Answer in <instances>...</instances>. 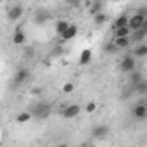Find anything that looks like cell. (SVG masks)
<instances>
[{
    "label": "cell",
    "mask_w": 147,
    "mask_h": 147,
    "mask_svg": "<svg viewBox=\"0 0 147 147\" xmlns=\"http://www.w3.org/2000/svg\"><path fill=\"white\" fill-rule=\"evenodd\" d=\"M100 7H102V4H100V2H97V4H94V7H92V12H94V14H97V12H100Z\"/></svg>",
    "instance_id": "cell-25"
},
{
    "label": "cell",
    "mask_w": 147,
    "mask_h": 147,
    "mask_svg": "<svg viewBox=\"0 0 147 147\" xmlns=\"http://www.w3.org/2000/svg\"><path fill=\"white\" fill-rule=\"evenodd\" d=\"M30 119H31V114H30V113H21V114H18V118H16L18 123H26V121H30Z\"/></svg>",
    "instance_id": "cell-21"
},
{
    "label": "cell",
    "mask_w": 147,
    "mask_h": 147,
    "mask_svg": "<svg viewBox=\"0 0 147 147\" xmlns=\"http://www.w3.org/2000/svg\"><path fill=\"white\" fill-rule=\"evenodd\" d=\"M133 55L135 57H145L147 55V43H138L133 49Z\"/></svg>",
    "instance_id": "cell-12"
},
{
    "label": "cell",
    "mask_w": 147,
    "mask_h": 147,
    "mask_svg": "<svg viewBox=\"0 0 147 147\" xmlns=\"http://www.w3.org/2000/svg\"><path fill=\"white\" fill-rule=\"evenodd\" d=\"M133 88H135V92L137 94H140V95H144V94H147V80H140V82H137L135 85H133Z\"/></svg>",
    "instance_id": "cell-11"
},
{
    "label": "cell",
    "mask_w": 147,
    "mask_h": 147,
    "mask_svg": "<svg viewBox=\"0 0 147 147\" xmlns=\"http://www.w3.org/2000/svg\"><path fill=\"white\" fill-rule=\"evenodd\" d=\"M131 114H133L135 119H140V121L145 119V118H147V102H140V104H137V106L133 107Z\"/></svg>",
    "instance_id": "cell-1"
},
{
    "label": "cell",
    "mask_w": 147,
    "mask_h": 147,
    "mask_svg": "<svg viewBox=\"0 0 147 147\" xmlns=\"http://www.w3.org/2000/svg\"><path fill=\"white\" fill-rule=\"evenodd\" d=\"M94 21H95L97 24H104V23L107 21V16L102 14V12H97V14H94Z\"/></svg>",
    "instance_id": "cell-19"
},
{
    "label": "cell",
    "mask_w": 147,
    "mask_h": 147,
    "mask_svg": "<svg viewBox=\"0 0 147 147\" xmlns=\"http://www.w3.org/2000/svg\"><path fill=\"white\" fill-rule=\"evenodd\" d=\"M128 23H130V18L126 16V14H121L116 21H114V30H118V28H123V26H128Z\"/></svg>",
    "instance_id": "cell-13"
},
{
    "label": "cell",
    "mask_w": 147,
    "mask_h": 147,
    "mask_svg": "<svg viewBox=\"0 0 147 147\" xmlns=\"http://www.w3.org/2000/svg\"><path fill=\"white\" fill-rule=\"evenodd\" d=\"M78 114H80V106H78V104H71V106H67V107L64 109V113H62V116L67 118V119L76 118Z\"/></svg>",
    "instance_id": "cell-6"
},
{
    "label": "cell",
    "mask_w": 147,
    "mask_h": 147,
    "mask_svg": "<svg viewBox=\"0 0 147 147\" xmlns=\"http://www.w3.org/2000/svg\"><path fill=\"white\" fill-rule=\"evenodd\" d=\"M49 113H50V106H49L47 102H42V104H38V106L35 107V113H33V114H35L36 118H42V119H43V118L49 116Z\"/></svg>",
    "instance_id": "cell-5"
},
{
    "label": "cell",
    "mask_w": 147,
    "mask_h": 147,
    "mask_svg": "<svg viewBox=\"0 0 147 147\" xmlns=\"http://www.w3.org/2000/svg\"><path fill=\"white\" fill-rule=\"evenodd\" d=\"M21 16H23V7H21V5H14V7H11L9 12H7V18H9L11 21H18Z\"/></svg>",
    "instance_id": "cell-7"
},
{
    "label": "cell",
    "mask_w": 147,
    "mask_h": 147,
    "mask_svg": "<svg viewBox=\"0 0 147 147\" xmlns=\"http://www.w3.org/2000/svg\"><path fill=\"white\" fill-rule=\"evenodd\" d=\"M76 33H78V28H76L75 24H71V26H69V28H67L61 36H62L64 40H71V38H75V36H76Z\"/></svg>",
    "instance_id": "cell-10"
},
{
    "label": "cell",
    "mask_w": 147,
    "mask_h": 147,
    "mask_svg": "<svg viewBox=\"0 0 147 147\" xmlns=\"http://www.w3.org/2000/svg\"><path fill=\"white\" fill-rule=\"evenodd\" d=\"M73 88H75V87H73V83H66V85L62 87V92L69 94V92H73Z\"/></svg>",
    "instance_id": "cell-24"
},
{
    "label": "cell",
    "mask_w": 147,
    "mask_h": 147,
    "mask_svg": "<svg viewBox=\"0 0 147 147\" xmlns=\"http://www.w3.org/2000/svg\"><path fill=\"white\" fill-rule=\"evenodd\" d=\"M66 2L69 4V5H76V4H80L82 0H66Z\"/></svg>",
    "instance_id": "cell-27"
},
{
    "label": "cell",
    "mask_w": 147,
    "mask_h": 147,
    "mask_svg": "<svg viewBox=\"0 0 147 147\" xmlns=\"http://www.w3.org/2000/svg\"><path fill=\"white\" fill-rule=\"evenodd\" d=\"M109 133V128L106 126V125H100V126H95L94 130H92V135L95 137V138H104L106 135Z\"/></svg>",
    "instance_id": "cell-8"
},
{
    "label": "cell",
    "mask_w": 147,
    "mask_h": 147,
    "mask_svg": "<svg viewBox=\"0 0 147 147\" xmlns=\"http://www.w3.org/2000/svg\"><path fill=\"white\" fill-rule=\"evenodd\" d=\"M92 61V50L90 49H85L82 54H80V64L83 66V64H88Z\"/></svg>",
    "instance_id": "cell-16"
},
{
    "label": "cell",
    "mask_w": 147,
    "mask_h": 147,
    "mask_svg": "<svg viewBox=\"0 0 147 147\" xmlns=\"http://www.w3.org/2000/svg\"><path fill=\"white\" fill-rule=\"evenodd\" d=\"M119 69H121L123 73H131V71L135 69V55H126V57L121 61Z\"/></svg>",
    "instance_id": "cell-2"
},
{
    "label": "cell",
    "mask_w": 147,
    "mask_h": 147,
    "mask_svg": "<svg viewBox=\"0 0 147 147\" xmlns=\"http://www.w3.org/2000/svg\"><path fill=\"white\" fill-rule=\"evenodd\" d=\"M47 19H49V12H38V14H36V18H35V21H36L38 24L45 23Z\"/></svg>",
    "instance_id": "cell-22"
},
{
    "label": "cell",
    "mask_w": 147,
    "mask_h": 147,
    "mask_svg": "<svg viewBox=\"0 0 147 147\" xmlns=\"http://www.w3.org/2000/svg\"><path fill=\"white\" fill-rule=\"evenodd\" d=\"M145 35H147V19L144 21V24H142V28H138V30H135L133 31V35H131V42H142L144 38H145Z\"/></svg>",
    "instance_id": "cell-4"
},
{
    "label": "cell",
    "mask_w": 147,
    "mask_h": 147,
    "mask_svg": "<svg viewBox=\"0 0 147 147\" xmlns=\"http://www.w3.org/2000/svg\"><path fill=\"white\" fill-rule=\"evenodd\" d=\"M116 49H118V47H116V43H109V45L106 47V50H107V52H116Z\"/></svg>",
    "instance_id": "cell-26"
},
{
    "label": "cell",
    "mask_w": 147,
    "mask_h": 147,
    "mask_svg": "<svg viewBox=\"0 0 147 147\" xmlns=\"http://www.w3.org/2000/svg\"><path fill=\"white\" fill-rule=\"evenodd\" d=\"M69 26H71V24H69L67 21L61 19V21H57V23H55V31H57L59 35H62V33H64V31H66V30H67Z\"/></svg>",
    "instance_id": "cell-17"
},
{
    "label": "cell",
    "mask_w": 147,
    "mask_h": 147,
    "mask_svg": "<svg viewBox=\"0 0 147 147\" xmlns=\"http://www.w3.org/2000/svg\"><path fill=\"white\" fill-rule=\"evenodd\" d=\"M85 109H87V113H94V111L97 109V104H95V102H88Z\"/></svg>",
    "instance_id": "cell-23"
},
{
    "label": "cell",
    "mask_w": 147,
    "mask_h": 147,
    "mask_svg": "<svg viewBox=\"0 0 147 147\" xmlns=\"http://www.w3.org/2000/svg\"><path fill=\"white\" fill-rule=\"evenodd\" d=\"M142 78H144V76H142V73H140V71H135V69L131 71V75H130V82H131V85H135V83L140 82Z\"/></svg>",
    "instance_id": "cell-18"
},
{
    "label": "cell",
    "mask_w": 147,
    "mask_h": 147,
    "mask_svg": "<svg viewBox=\"0 0 147 147\" xmlns=\"http://www.w3.org/2000/svg\"><path fill=\"white\" fill-rule=\"evenodd\" d=\"M130 26H123V28H118L116 30V36H130Z\"/></svg>",
    "instance_id": "cell-20"
},
{
    "label": "cell",
    "mask_w": 147,
    "mask_h": 147,
    "mask_svg": "<svg viewBox=\"0 0 147 147\" xmlns=\"http://www.w3.org/2000/svg\"><path fill=\"white\" fill-rule=\"evenodd\" d=\"M130 40H131L130 36H114V43L118 49H126L130 45Z\"/></svg>",
    "instance_id": "cell-9"
},
{
    "label": "cell",
    "mask_w": 147,
    "mask_h": 147,
    "mask_svg": "<svg viewBox=\"0 0 147 147\" xmlns=\"http://www.w3.org/2000/svg\"><path fill=\"white\" fill-rule=\"evenodd\" d=\"M24 40H26V35H24L21 30H16V31H14V36H12L14 45H21V43H24Z\"/></svg>",
    "instance_id": "cell-15"
},
{
    "label": "cell",
    "mask_w": 147,
    "mask_h": 147,
    "mask_svg": "<svg viewBox=\"0 0 147 147\" xmlns=\"http://www.w3.org/2000/svg\"><path fill=\"white\" fill-rule=\"evenodd\" d=\"M28 76H30V71H28V69H19L14 80H16V83H24V82L28 80Z\"/></svg>",
    "instance_id": "cell-14"
},
{
    "label": "cell",
    "mask_w": 147,
    "mask_h": 147,
    "mask_svg": "<svg viewBox=\"0 0 147 147\" xmlns=\"http://www.w3.org/2000/svg\"><path fill=\"white\" fill-rule=\"evenodd\" d=\"M147 18L145 16H142V14H135V16H131L130 18V23H128V26H130V30L131 31H135V30H138V28H142V24H144V21H145Z\"/></svg>",
    "instance_id": "cell-3"
}]
</instances>
